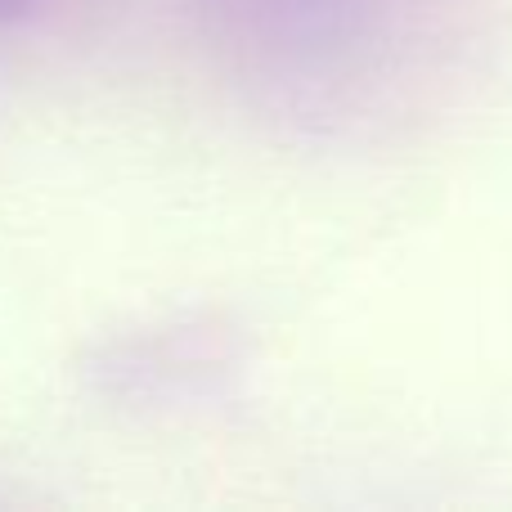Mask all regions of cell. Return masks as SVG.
Listing matches in <instances>:
<instances>
[{
	"label": "cell",
	"mask_w": 512,
	"mask_h": 512,
	"mask_svg": "<svg viewBox=\"0 0 512 512\" xmlns=\"http://www.w3.org/2000/svg\"><path fill=\"white\" fill-rule=\"evenodd\" d=\"M27 5H36V0H0V18H9V14H23Z\"/></svg>",
	"instance_id": "cell-1"
}]
</instances>
